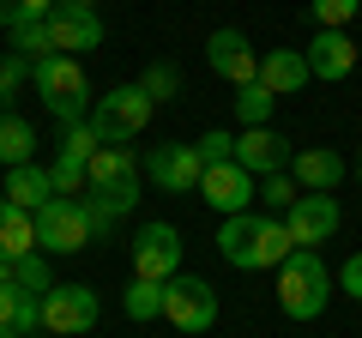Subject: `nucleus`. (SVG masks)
Listing matches in <instances>:
<instances>
[{
	"mask_svg": "<svg viewBox=\"0 0 362 338\" xmlns=\"http://www.w3.org/2000/svg\"><path fill=\"white\" fill-rule=\"evenodd\" d=\"M30 85H37L42 109H49L61 127H78V121H90V78H85V61L78 54H49V61H37V73H30Z\"/></svg>",
	"mask_w": 362,
	"mask_h": 338,
	"instance_id": "1",
	"label": "nucleus"
},
{
	"mask_svg": "<svg viewBox=\"0 0 362 338\" xmlns=\"http://www.w3.org/2000/svg\"><path fill=\"white\" fill-rule=\"evenodd\" d=\"M13 284L18 290H30V296H49L54 290V272H49V254H25V260H13Z\"/></svg>",
	"mask_w": 362,
	"mask_h": 338,
	"instance_id": "28",
	"label": "nucleus"
},
{
	"mask_svg": "<svg viewBox=\"0 0 362 338\" xmlns=\"http://www.w3.org/2000/svg\"><path fill=\"white\" fill-rule=\"evenodd\" d=\"M206 66H211L218 78H230V85H254V78H259V54H254V42H247L242 30H230V25L206 37Z\"/></svg>",
	"mask_w": 362,
	"mask_h": 338,
	"instance_id": "12",
	"label": "nucleus"
},
{
	"mask_svg": "<svg viewBox=\"0 0 362 338\" xmlns=\"http://www.w3.org/2000/svg\"><path fill=\"white\" fill-rule=\"evenodd\" d=\"M121 314L127 320H163V284H151V278H133L127 290H121Z\"/></svg>",
	"mask_w": 362,
	"mask_h": 338,
	"instance_id": "24",
	"label": "nucleus"
},
{
	"mask_svg": "<svg viewBox=\"0 0 362 338\" xmlns=\"http://www.w3.org/2000/svg\"><path fill=\"white\" fill-rule=\"evenodd\" d=\"M259 199H266V211H278V218H284V211L302 199V187H296V175L284 169V175H266V182H259Z\"/></svg>",
	"mask_w": 362,
	"mask_h": 338,
	"instance_id": "31",
	"label": "nucleus"
},
{
	"mask_svg": "<svg viewBox=\"0 0 362 338\" xmlns=\"http://www.w3.org/2000/svg\"><path fill=\"white\" fill-rule=\"evenodd\" d=\"M37 73V66L25 61V54H13V49H0V103L13 109V97H18V85H25V78Z\"/></svg>",
	"mask_w": 362,
	"mask_h": 338,
	"instance_id": "32",
	"label": "nucleus"
},
{
	"mask_svg": "<svg viewBox=\"0 0 362 338\" xmlns=\"http://www.w3.org/2000/svg\"><path fill=\"white\" fill-rule=\"evenodd\" d=\"M139 169H145V182H157V194H199V182H206L199 151H194V145H181V139L151 145V151L139 157Z\"/></svg>",
	"mask_w": 362,
	"mask_h": 338,
	"instance_id": "5",
	"label": "nucleus"
},
{
	"mask_svg": "<svg viewBox=\"0 0 362 338\" xmlns=\"http://www.w3.org/2000/svg\"><path fill=\"white\" fill-rule=\"evenodd\" d=\"M97 314H103V302H97V290H90V284H54L49 296H42V332L78 338V332L97 326Z\"/></svg>",
	"mask_w": 362,
	"mask_h": 338,
	"instance_id": "7",
	"label": "nucleus"
},
{
	"mask_svg": "<svg viewBox=\"0 0 362 338\" xmlns=\"http://www.w3.org/2000/svg\"><path fill=\"white\" fill-rule=\"evenodd\" d=\"M25 25V0H0V30Z\"/></svg>",
	"mask_w": 362,
	"mask_h": 338,
	"instance_id": "36",
	"label": "nucleus"
},
{
	"mask_svg": "<svg viewBox=\"0 0 362 338\" xmlns=\"http://www.w3.org/2000/svg\"><path fill=\"white\" fill-rule=\"evenodd\" d=\"M78 206H85V218H90V230L97 235H109L121 218H127L133 206H139V182H121V187H90V194H78Z\"/></svg>",
	"mask_w": 362,
	"mask_h": 338,
	"instance_id": "18",
	"label": "nucleus"
},
{
	"mask_svg": "<svg viewBox=\"0 0 362 338\" xmlns=\"http://www.w3.org/2000/svg\"><path fill=\"white\" fill-rule=\"evenodd\" d=\"M230 103H235V121H242V127H272V109H278V97H272L266 85L254 78V85H235Z\"/></svg>",
	"mask_w": 362,
	"mask_h": 338,
	"instance_id": "25",
	"label": "nucleus"
},
{
	"mask_svg": "<svg viewBox=\"0 0 362 338\" xmlns=\"http://www.w3.org/2000/svg\"><path fill=\"white\" fill-rule=\"evenodd\" d=\"M145 169L133 157V145H103V151L90 157V187H121V182H139Z\"/></svg>",
	"mask_w": 362,
	"mask_h": 338,
	"instance_id": "22",
	"label": "nucleus"
},
{
	"mask_svg": "<svg viewBox=\"0 0 362 338\" xmlns=\"http://www.w3.org/2000/svg\"><path fill=\"white\" fill-rule=\"evenodd\" d=\"M49 37H54V54H90V49H103L109 30H103L97 13H61V6H54Z\"/></svg>",
	"mask_w": 362,
	"mask_h": 338,
	"instance_id": "17",
	"label": "nucleus"
},
{
	"mask_svg": "<svg viewBox=\"0 0 362 338\" xmlns=\"http://www.w3.org/2000/svg\"><path fill=\"white\" fill-rule=\"evenodd\" d=\"M308 13L320 30H350V18L362 13V0H308Z\"/></svg>",
	"mask_w": 362,
	"mask_h": 338,
	"instance_id": "30",
	"label": "nucleus"
},
{
	"mask_svg": "<svg viewBox=\"0 0 362 338\" xmlns=\"http://www.w3.org/2000/svg\"><path fill=\"white\" fill-rule=\"evenodd\" d=\"M163 320L175 326V332H187V338L211 332V326H218V290H211L206 278H194V272H175L163 284Z\"/></svg>",
	"mask_w": 362,
	"mask_h": 338,
	"instance_id": "4",
	"label": "nucleus"
},
{
	"mask_svg": "<svg viewBox=\"0 0 362 338\" xmlns=\"http://www.w3.org/2000/svg\"><path fill=\"white\" fill-rule=\"evenodd\" d=\"M90 242H97V230H90L78 199H49L37 211V247L42 254H85Z\"/></svg>",
	"mask_w": 362,
	"mask_h": 338,
	"instance_id": "6",
	"label": "nucleus"
},
{
	"mask_svg": "<svg viewBox=\"0 0 362 338\" xmlns=\"http://www.w3.org/2000/svg\"><path fill=\"white\" fill-rule=\"evenodd\" d=\"M181 272V230L175 223H145L133 235V278H151V284H169Z\"/></svg>",
	"mask_w": 362,
	"mask_h": 338,
	"instance_id": "8",
	"label": "nucleus"
},
{
	"mask_svg": "<svg viewBox=\"0 0 362 338\" xmlns=\"http://www.w3.org/2000/svg\"><path fill=\"white\" fill-rule=\"evenodd\" d=\"M37 326H42V296H30L18 284H0V338H25Z\"/></svg>",
	"mask_w": 362,
	"mask_h": 338,
	"instance_id": "19",
	"label": "nucleus"
},
{
	"mask_svg": "<svg viewBox=\"0 0 362 338\" xmlns=\"http://www.w3.org/2000/svg\"><path fill=\"white\" fill-rule=\"evenodd\" d=\"M338 290H344L350 302H362V254H350V260H344V272H338Z\"/></svg>",
	"mask_w": 362,
	"mask_h": 338,
	"instance_id": "35",
	"label": "nucleus"
},
{
	"mask_svg": "<svg viewBox=\"0 0 362 338\" xmlns=\"http://www.w3.org/2000/svg\"><path fill=\"white\" fill-rule=\"evenodd\" d=\"M290 175H296L302 194H338V187L350 182V163L332 145H302V151L290 157Z\"/></svg>",
	"mask_w": 362,
	"mask_h": 338,
	"instance_id": "13",
	"label": "nucleus"
},
{
	"mask_svg": "<svg viewBox=\"0 0 362 338\" xmlns=\"http://www.w3.org/2000/svg\"><path fill=\"white\" fill-rule=\"evenodd\" d=\"M6 199H13L18 211H42V206L54 199L49 169H42V163H18V169H6Z\"/></svg>",
	"mask_w": 362,
	"mask_h": 338,
	"instance_id": "21",
	"label": "nucleus"
},
{
	"mask_svg": "<svg viewBox=\"0 0 362 338\" xmlns=\"http://www.w3.org/2000/svg\"><path fill=\"white\" fill-rule=\"evenodd\" d=\"M25 254H37V211L0 199V260H25Z\"/></svg>",
	"mask_w": 362,
	"mask_h": 338,
	"instance_id": "20",
	"label": "nucleus"
},
{
	"mask_svg": "<svg viewBox=\"0 0 362 338\" xmlns=\"http://www.w3.org/2000/svg\"><path fill=\"white\" fill-rule=\"evenodd\" d=\"M61 13H97V0H61Z\"/></svg>",
	"mask_w": 362,
	"mask_h": 338,
	"instance_id": "37",
	"label": "nucleus"
},
{
	"mask_svg": "<svg viewBox=\"0 0 362 338\" xmlns=\"http://www.w3.org/2000/svg\"><path fill=\"white\" fill-rule=\"evenodd\" d=\"M259 230H266V211H235L218 223V254L235 272H259Z\"/></svg>",
	"mask_w": 362,
	"mask_h": 338,
	"instance_id": "14",
	"label": "nucleus"
},
{
	"mask_svg": "<svg viewBox=\"0 0 362 338\" xmlns=\"http://www.w3.org/2000/svg\"><path fill=\"white\" fill-rule=\"evenodd\" d=\"M61 151H73V157H97L103 151V139H97V127H90V121H78V127H61Z\"/></svg>",
	"mask_w": 362,
	"mask_h": 338,
	"instance_id": "34",
	"label": "nucleus"
},
{
	"mask_svg": "<svg viewBox=\"0 0 362 338\" xmlns=\"http://www.w3.org/2000/svg\"><path fill=\"white\" fill-rule=\"evenodd\" d=\"M0 163L6 169L37 163V133H30V121L13 115V109H0Z\"/></svg>",
	"mask_w": 362,
	"mask_h": 338,
	"instance_id": "23",
	"label": "nucleus"
},
{
	"mask_svg": "<svg viewBox=\"0 0 362 338\" xmlns=\"http://www.w3.org/2000/svg\"><path fill=\"white\" fill-rule=\"evenodd\" d=\"M194 151H199V163H230V157H235V133H223V127H206V133H199V139H194Z\"/></svg>",
	"mask_w": 362,
	"mask_h": 338,
	"instance_id": "33",
	"label": "nucleus"
},
{
	"mask_svg": "<svg viewBox=\"0 0 362 338\" xmlns=\"http://www.w3.org/2000/svg\"><path fill=\"white\" fill-rule=\"evenodd\" d=\"M13 54H25L30 66H37V61H49V54H54L49 18H25V25H13Z\"/></svg>",
	"mask_w": 362,
	"mask_h": 338,
	"instance_id": "27",
	"label": "nucleus"
},
{
	"mask_svg": "<svg viewBox=\"0 0 362 338\" xmlns=\"http://www.w3.org/2000/svg\"><path fill=\"white\" fill-rule=\"evenodd\" d=\"M49 182H54V199H78L90 187V163H85V157H73V151H61L49 163Z\"/></svg>",
	"mask_w": 362,
	"mask_h": 338,
	"instance_id": "26",
	"label": "nucleus"
},
{
	"mask_svg": "<svg viewBox=\"0 0 362 338\" xmlns=\"http://www.w3.org/2000/svg\"><path fill=\"white\" fill-rule=\"evenodd\" d=\"M199 199H206L211 211H223V218H235V211H254V199H259V182L247 175L242 163H211L206 169V182H199Z\"/></svg>",
	"mask_w": 362,
	"mask_h": 338,
	"instance_id": "9",
	"label": "nucleus"
},
{
	"mask_svg": "<svg viewBox=\"0 0 362 338\" xmlns=\"http://www.w3.org/2000/svg\"><path fill=\"white\" fill-rule=\"evenodd\" d=\"M362 66L356 42H350V30H320V37L308 42V73L326 78V85H338V78H350Z\"/></svg>",
	"mask_w": 362,
	"mask_h": 338,
	"instance_id": "15",
	"label": "nucleus"
},
{
	"mask_svg": "<svg viewBox=\"0 0 362 338\" xmlns=\"http://www.w3.org/2000/svg\"><path fill=\"white\" fill-rule=\"evenodd\" d=\"M290 139L278 127H242L235 133V163L247 169V175H254V182H266V175H284L290 169Z\"/></svg>",
	"mask_w": 362,
	"mask_h": 338,
	"instance_id": "10",
	"label": "nucleus"
},
{
	"mask_svg": "<svg viewBox=\"0 0 362 338\" xmlns=\"http://www.w3.org/2000/svg\"><path fill=\"white\" fill-rule=\"evenodd\" d=\"M308 49H266L259 54V85H266L272 97H296L302 85H308Z\"/></svg>",
	"mask_w": 362,
	"mask_h": 338,
	"instance_id": "16",
	"label": "nucleus"
},
{
	"mask_svg": "<svg viewBox=\"0 0 362 338\" xmlns=\"http://www.w3.org/2000/svg\"><path fill=\"white\" fill-rule=\"evenodd\" d=\"M284 223H290V235H296V247H320V242H332V235H338L344 206H338L332 194H302L296 206L284 211Z\"/></svg>",
	"mask_w": 362,
	"mask_h": 338,
	"instance_id": "11",
	"label": "nucleus"
},
{
	"mask_svg": "<svg viewBox=\"0 0 362 338\" xmlns=\"http://www.w3.org/2000/svg\"><path fill=\"white\" fill-rule=\"evenodd\" d=\"M151 115H157V103L145 97L139 78H133V85H109V91L90 103V127H97V139H103V145L139 139V133L151 127Z\"/></svg>",
	"mask_w": 362,
	"mask_h": 338,
	"instance_id": "3",
	"label": "nucleus"
},
{
	"mask_svg": "<svg viewBox=\"0 0 362 338\" xmlns=\"http://www.w3.org/2000/svg\"><path fill=\"white\" fill-rule=\"evenodd\" d=\"M139 85H145L151 103H169V97H181V66H175V61H151V66L139 73Z\"/></svg>",
	"mask_w": 362,
	"mask_h": 338,
	"instance_id": "29",
	"label": "nucleus"
},
{
	"mask_svg": "<svg viewBox=\"0 0 362 338\" xmlns=\"http://www.w3.org/2000/svg\"><path fill=\"white\" fill-rule=\"evenodd\" d=\"M326 302H332V272H326L320 247H296L284 266H278V308L290 320H320Z\"/></svg>",
	"mask_w": 362,
	"mask_h": 338,
	"instance_id": "2",
	"label": "nucleus"
},
{
	"mask_svg": "<svg viewBox=\"0 0 362 338\" xmlns=\"http://www.w3.org/2000/svg\"><path fill=\"white\" fill-rule=\"evenodd\" d=\"M356 187H362V157H356Z\"/></svg>",
	"mask_w": 362,
	"mask_h": 338,
	"instance_id": "38",
	"label": "nucleus"
}]
</instances>
